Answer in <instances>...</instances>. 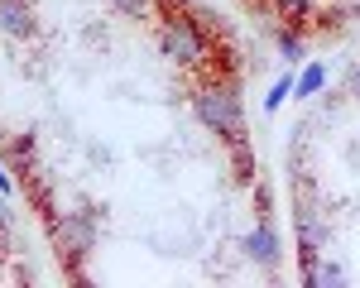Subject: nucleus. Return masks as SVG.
Wrapping results in <instances>:
<instances>
[{"mask_svg":"<svg viewBox=\"0 0 360 288\" xmlns=\"http://www.w3.org/2000/svg\"><path fill=\"white\" fill-rule=\"evenodd\" d=\"M322 82H327V72H322V67H307L303 82H298V91H303V96H312V91H317Z\"/></svg>","mask_w":360,"mask_h":288,"instance_id":"1","label":"nucleus"}]
</instances>
